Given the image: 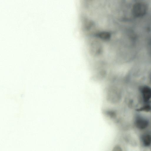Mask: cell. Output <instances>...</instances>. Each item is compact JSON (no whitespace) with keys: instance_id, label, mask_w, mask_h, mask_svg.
I'll use <instances>...</instances> for the list:
<instances>
[{"instance_id":"cell-2","label":"cell","mask_w":151,"mask_h":151,"mask_svg":"<svg viewBox=\"0 0 151 151\" xmlns=\"http://www.w3.org/2000/svg\"><path fill=\"white\" fill-rule=\"evenodd\" d=\"M135 124L136 127L139 129L142 130L146 128L148 125L149 122L146 119L138 117L136 119Z\"/></svg>"},{"instance_id":"cell-1","label":"cell","mask_w":151,"mask_h":151,"mask_svg":"<svg viewBox=\"0 0 151 151\" xmlns=\"http://www.w3.org/2000/svg\"><path fill=\"white\" fill-rule=\"evenodd\" d=\"M147 10L146 4L142 2H137L133 6L132 9V12L134 16L141 17L143 16L146 13Z\"/></svg>"},{"instance_id":"cell-5","label":"cell","mask_w":151,"mask_h":151,"mask_svg":"<svg viewBox=\"0 0 151 151\" xmlns=\"http://www.w3.org/2000/svg\"><path fill=\"white\" fill-rule=\"evenodd\" d=\"M151 107L149 104H146L140 108L137 109V110L139 111H148L150 110Z\"/></svg>"},{"instance_id":"cell-7","label":"cell","mask_w":151,"mask_h":151,"mask_svg":"<svg viewBox=\"0 0 151 151\" xmlns=\"http://www.w3.org/2000/svg\"></svg>"},{"instance_id":"cell-3","label":"cell","mask_w":151,"mask_h":151,"mask_svg":"<svg viewBox=\"0 0 151 151\" xmlns=\"http://www.w3.org/2000/svg\"><path fill=\"white\" fill-rule=\"evenodd\" d=\"M141 92L144 101L148 102L151 99V88L148 86H144L142 88Z\"/></svg>"},{"instance_id":"cell-4","label":"cell","mask_w":151,"mask_h":151,"mask_svg":"<svg viewBox=\"0 0 151 151\" xmlns=\"http://www.w3.org/2000/svg\"><path fill=\"white\" fill-rule=\"evenodd\" d=\"M142 141L144 145L146 147H148L151 145V135L149 134L146 133L142 135Z\"/></svg>"},{"instance_id":"cell-6","label":"cell","mask_w":151,"mask_h":151,"mask_svg":"<svg viewBox=\"0 0 151 151\" xmlns=\"http://www.w3.org/2000/svg\"><path fill=\"white\" fill-rule=\"evenodd\" d=\"M111 151H123V150L120 146L118 145H116L113 147Z\"/></svg>"}]
</instances>
